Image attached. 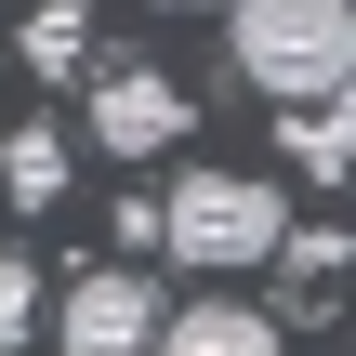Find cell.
<instances>
[{"instance_id":"6da1fadb","label":"cell","mask_w":356,"mask_h":356,"mask_svg":"<svg viewBox=\"0 0 356 356\" xmlns=\"http://www.w3.org/2000/svg\"><path fill=\"white\" fill-rule=\"evenodd\" d=\"M225 53H238L251 92L330 106V92H356V0H238L225 13Z\"/></svg>"},{"instance_id":"7a4b0ae2","label":"cell","mask_w":356,"mask_h":356,"mask_svg":"<svg viewBox=\"0 0 356 356\" xmlns=\"http://www.w3.org/2000/svg\"><path fill=\"white\" fill-rule=\"evenodd\" d=\"M277 238H291V198L264 172L211 159V172H172V198H159V251L198 277H251V264H277Z\"/></svg>"},{"instance_id":"3957f363","label":"cell","mask_w":356,"mask_h":356,"mask_svg":"<svg viewBox=\"0 0 356 356\" xmlns=\"http://www.w3.org/2000/svg\"><path fill=\"white\" fill-rule=\"evenodd\" d=\"M159 291L132 277V264H92V277H66V304L40 317L53 330V356H159Z\"/></svg>"},{"instance_id":"277c9868","label":"cell","mask_w":356,"mask_h":356,"mask_svg":"<svg viewBox=\"0 0 356 356\" xmlns=\"http://www.w3.org/2000/svg\"><path fill=\"white\" fill-rule=\"evenodd\" d=\"M79 119H92L106 159H159V145L185 132V79H172V66H92Z\"/></svg>"},{"instance_id":"5b68a950","label":"cell","mask_w":356,"mask_h":356,"mask_svg":"<svg viewBox=\"0 0 356 356\" xmlns=\"http://www.w3.org/2000/svg\"><path fill=\"white\" fill-rule=\"evenodd\" d=\"M159 356H291V343H277V317H264V304H238V291L211 277L198 304H172V317H159Z\"/></svg>"},{"instance_id":"8992f818","label":"cell","mask_w":356,"mask_h":356,"mask_svg":"<svg viewBox=\"0 0 356 356\" xmlns=\"http://www.w3.org/2000/svg\"><path fill=\"white\" fill-rule=\"evenodd\" d=\"M66 172H79V159H66V132L13 119V145H0V198H13V211H53V198H66Z\"/></svg>"},{"instance_id":"52a82bcc","label":"cell","mask_w":356,"mask_h":356,"mask_svg":"<svg viewBox=\"0 0 356 356\" xmlns=\"http://www.w3.org/2000/svg\"><path fill=\"white\" fill-rule=\"evenodd\" d=\"M26 66H40V79H92V13H79V0H40V13H26Z\"/></svg>"},{"instance_id":"ba28073f","label":"cell","mask_w":356,"mask_h":356,"mask_svg":"<svg viewBox=\"0 0 356 356\" xmlns=\"http://www.w3.org/2000/svg\"><path fill=\"white\" fill-rule=\"evenodd\" d=\"M291 159L330 172V185L356 172V106H343V92H330V106H291Z\"/></svg>"},{"instance_id":"9c48e42d","label":"cell","mask_w":356,"mask_h":356,"mask_svg":"<svg viewBox=\"0 0 356 356\" xmlns=\"http://www.w3.org/2000/svg\"><path fill=\"white\" fill-rule=\"evenodd\" d=\"M40 317H53V291H40V264H26V251H0V356L26 343Z\"/></svg>"},{"instance_id":"30bf717a","label":"cell","mask_w":356,"mask_h":356,"mask_svg":"<svg viewBox=\"0 0 356 356\" xmlns=\"http://www.w3.org/2000/svg\"><path fill=\"white\" fill-rule=\"evenodd\" d=\"M277 264H291V277H343V225H291Z\"/></svg>"},{"instance_id":"8fae6325","label":"cell","mask_w":356,"mask_h":356,"mask_svg":"<svg viewBox=\"0 0 356 356\" xmlns=\"http://www.w3.org/2000/svg\"><path fill=\"white\" fill-rule=\"evenodd\" d=\"M211 13H238V0H211Z\"/></svg>"}]
</instances>
